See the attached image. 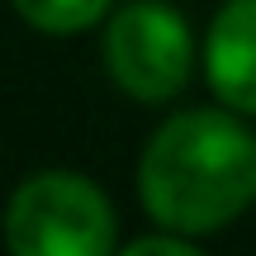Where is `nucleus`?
<instances>
[{"mask_svg": "<svg viewBox=\"0 0 256 256\" xmlns=\"http://www.w3.org/2000/svg\"><path fill=\"white\" fill-rule=\"evenodd\" d=\"M104 72L138 104L176 100L194 76L190 24L171 10V0H133V5L110 10Z\"/></svg>", "mask_w": 256, "mask_h": 256, "instance_id": "3", "label": "nucleus"}, {"mask_svg": "<svg viewBox=\"0 0 256 256\" xmlns=\"http://www.w3.org/2000/svg\"><path fill=\"white\" fill-rule=\"evenodd\" d=\"M204 81L218 104L256 119V0H228L209 19Z\"/></svg>", "mask_w": 256, "mask_h": 256, "instance_id": "4", "label": "nucleus"}, {"mask_svg": "<svg viewBox=\"0 0 256 256\" xmlns=\"http://www.w3.org/2000/svg\"><path fill=\"white\" fill-rule=\"evenodd\" d=\"M194 247H200V238H190V232H176V228H156V232H147V238L124 242L128 256H190Z\"/></svg>", "mask_w": 256, "mask_h": 256, "instance_id": "6", "label": "nucleus"}, {"mask_svg": "<svg viewBox=\"0 0 256 256\" xmlns=\"http://www.w3.org/2000/svg\"><path fill=\"white\" fill-rule=\"evenodd\" d=\"M138 200L156 228L190 238L228 228L256 204V133L238 110H180L142 147Z\"/></svg>", "mask_w": 256, "mask_h": 256, "instance_id": "1", "label": "nucleus"}, {"mask_svg": "<svg viewBox=\"0 0 256 256\" xmlns=\"http://www.w3.org/2000/svg\"><path fill=\"white\" fill-rule=\"evenodd\" d=\"M0 232L14 256H104L119 242L110 194L66 166L24 176L5 204Z\"/></svg>", "mask_w": 256, "mask_h": 256, "instance_id": "2", "label": "nucleus"}, {"mask_svg": "<svg viewBox=\"0 0 256 256\" xmlns=\"http://www.w3.org/2000/svg\"><path fill=\"white\" fill-rule=\"evenodd\" d=\"M14 14L24 19L28 28L48 38H76L86 28H95L104 14L114 10V0H10Z\"/></svg>", "mask_w": 256, "mask_h": 256, "instance_id": "5", "label": "nucleus"}]
</instances>
